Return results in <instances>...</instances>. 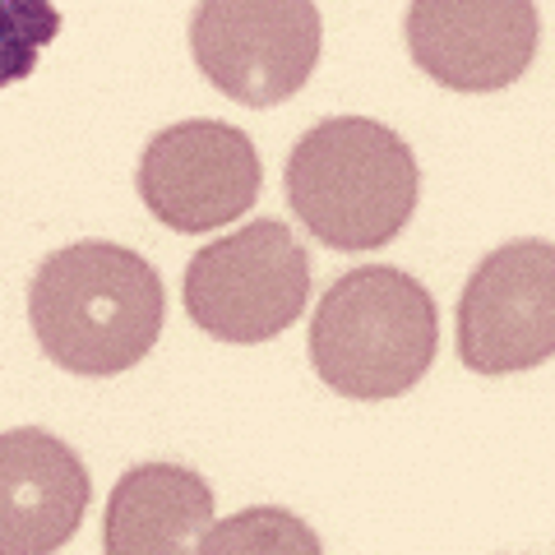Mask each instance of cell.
<instances>
[{"label":"cell","mask_w":555,"mask_h":555,"mask_svg":"<svg viewBox=\"0 0 555 555\" xmlns=\"http://www.w3.org/2000/svg\"><path fill=\"white\" fill-rule=\"evenodd\" d=\"M163 315L158 269L112 241H75L47 255L28 283L38 347L69 375L107 379L139 366L163 334Z\"/></svg>","instance_id":"cell-1"},{"label":"cell","mask_w":555,"mask_h":555,"mask_svg":"<svg viewBox=\"0 0 555 555\" xmlns=\"http://www.w3.org/2000/svg\"><path fill=\"white\" fill-rule=\"evenodd\" d=\"M287 204L334 250H379L412 222L422 171L408 139L371 116H328L287 153Z\"/></svg>","instance_id":"cell-2"},{"label":"cell","mask_w":555,"mask_h":555,"mask_svg":"<svg viewBox=\"0 0 555 555\" xmlns=\"http://www.w3.org/2000/svg\"><path fill=\"white\" fill-rule=\"evenodd\" d=\"M436 347V297L389 264L343 273L310 320V366L334 393L357 403H385L422 385Z\"/></svg>","instance_id":"cell-3"},{"label":"cell","mask_w":555,"mask_h":555,"mask_svg":"<svg viewBox=\"0 0 555 555\" xmlns=\"http://www.w3.org/2000/svg\"><path fill=\"white\" fill-rule=\"evenodd\" d=\"M310 297V259L287 222L259 218L218 236L185 264L181 301L208 338L269 343L301 320Z\"/></svg>","instance_id":"cell-4"},{"label":"cell","mask_w":555,"mask_h":555,"mask_svg":"<svg viewBox=\"0 0 555 555\" xmlns=\"http://www.w3.org/2000/svg\"><path fill=\"white\" fill-rule=\"evenodd\" d=\"M324 24L315 0H199L190 51L199 75L241 107H278L315 75Z\"/></svg>","instance_id":"cell-5"},{"label":"cell","mask_w":555,"mask_h":555,"mask_svg":"<svg viewBox=\"0 0 555 555\" xmlns=\"http://www.w3.org/2000/svg\"><path fill=\"white\" fill-rule=\"evenodd\" d=\"M259 149L228 120H181L139 153V199L171 232L199 236L246 218L259 199Z\"/></svg>","instance_id":"cell-6"},{"label":"cell","mask_w":555,"mask_h":555,"mask_svg":"<svg viewBox=\"0 0 555 555\" xmlns=\"http://www.w3.org/2000/svg\"><path fill=\"white\" fill-rule=\"evenodd\" d=\"M459 357L477 375H518L555 357L551 241H509L473 269L459 297Z\"/></svg>","instance_id":"cell-7"},{"label":"cell","mask_w":555,"mask_h":555,"mask_svg":"<svg viewBox=\"0 0 555 555\" xmlns=\"http://www.w3.org/2000/svg\"><path fill=\"white\" fill-rule=\"evenodd\" d=\"M408 56L454 93H500L537 56L532 0H412L403 20Z\"/></svg>","instance_id":"cell-8"},{"label":"cell","mask_w":555,"mask_h":555,"mask_svg":"<svg viewBox=\"0 0 555 555\" xmlns=\"http://www.w3.org/2000/svg\"><path fill=\"white\" fill-rule=\"evenodd\" d=\"M93 481L61 436L0 430V555H56L79 532Z\"/></svg>","instance_id":"cell-9"},{"label":"cell","mask_w":555,"mask_h":555,"mask_svg":"<svg viewBox=\"0 0 555 555\" xmlns=\"http://www.w3.org/2000/svg\"><path fill=\"white\" fill-rule=\"evenodd\" d=\"M214 528V491L195 467L139 463L112 486L102 518L107 555H199Z\"/></svg>","instance_id":"cell-10"},{"label":"cell","mask_w":555,"mask_h":555,"mask_svg":"<svg viewBox=\"0 0 555 555\" xmlns=\"http://www.w3.org/2000/svg\"><path fill=\"white\" fill-rule=\"evenodd\" d=\"M199 555H324L320 532L278 505H250L218 518L204 532Z\"/></svg>","instance_id":"cell-11"},{"label":"cell","mask_w":555,"mask_h":555,"mask_svg":"<svg viewBox=\"0 0 555 555\" xmlns=\"http://www.w3.org/2000/svg\"><path fill=\"white\" fill-rule=\"evenodd\" d=\"M56 38L61 10L51 0H0V89L28 79Z\"/></svg>","instance_id":"cell-12"}]
</instances>
